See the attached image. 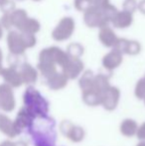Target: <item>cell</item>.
Listing matches in <instances>:
<instances>
[{"instance_id":"d6a6232c","label":"cell","mask_w":145,"mask_h":146,"mask_svg":"<svg viewBox=\"0 0 145 146\" xmlns=\"http://www.w3.org/2000/svg\"><path fill=\"white\" fill-rule=\"evenodd\" d=\"M137 8L141 13L145 14V0H141L139 3L137 4Z\"/></svg>"},{"instance_id":"2e32d148","label":"cell","mask_w":145,"mask_h":146,"mask_svg":"<svg viewBox=\"0 0 145 146\" xmlns=\"http://www.w3.org/2000/svg\"><path fill=\"white\" fill-rule=\"evenodd\" d=\"M99 39L101 42V44L105 45V47H109V48H110V47L113 48L118 40L116 34L109 26L101 28V31H99Z\"/></svg>"},{"instance_id":"7a4b0ae2","label":"cell","mask_w":145,"mask_h":146,"mask_svg":"<svg viewBox=\"0 0 145 146\" xmlns=\"http://www.w3.org/2000/svg\"><path fill=\"white\" fill-rule=\"evenodd\" d=\"M70 57L66 52L61 50L57 47H49L42 50L39 54V63L43 65H52V66H60L63 68Z\"/></svg>"},{"instance_id":"f1b7e54d","label":"cell","mask_w":145,"mask_h":146,"mask_svg":"<svg viewBox=\"0 0 145 146\" xmlns=\"http://www.w3.org/2000/svg\"><path fill=\"white\" fill-rule=\"evenodd\" d=\"M123 8L124 11L132 14L137 8V3H136L135 0H125L123 3Z\"/></svg>"},{"instance_id":"836d02e7","label":"cell","mask_w":145,"mask_h":146,"mask_svg":"<svg viewBox=\"0 0 145 146\" xmlns=\"http://www.w3.org/2000/svg\"><path fill=\"white\" fill-rule=\"evenodd\" d=\"M2 62H3V52H2V49L0 48V75H1L2 71H3V66H2Z\"/></svg>"},{"instance_id":"44dd1931","label":"cell","mask_w":145,"mask_h":146,"mask_svg":"<svg viewBox=\"0 0 145 146\" xmlns=\"http://www.w3.org/2000/svg\"><path fill=\"white\" fill-rule=\"evenodd\" d=\"M83 100L89 106H97L101 104V94L93 88L83 92Z\"/></svg>"},{"instance_id":"1f68e13d","label":"cell","mask_w":145,"mask_h":146,"mask_svg":"<svg viewBox=\"0 0 145 146\" xmlns=\"http://www.w3.org/2000/svg\"><path fill=\"white\" fill-rule=\"evenodd\" d=\"M0 146H28V145L24 141H16V142H13V141H10V140H5L0 143Z\"/></svg>"},{"instance_id":"83f0119b","label":"cell","mask_w":145,"mask_h":146,"mask_svg":"<svg viewBox=\"0 0 145 146\" xmlns=\"http://www.w3.org/2000/svg\"><path fill=\"white\" fill-rule=\"evenodd\" d=\"M22 37H23L24 43L26 45V48H33L36 45L37 40H36V36L33 34H28V33H21Z\"/></svg>"},{"instance_id":"6da1fadb","label":"cell","mask_w":145,"mask_h":146,"mask_svg":"<svg viewBox=\"0 0 145 146\" xmlns=\"http://www.w3.org/2000/svg\"><path fill=\"white\" fill-rule=\"evenodd\" d=\"M24 108L35 115V117H43L49 111V104L44 96L34 87L30 86L26 88L23 96Z\"/></svg>"},{"instance_id":"3957f363","label":"cell","mask_w":145,"mask_h":146,"mask_svg":"<svg viewBox=\"0 0 145 146\" xmlns=\"http://www.w3.org/2000/svg\"><path fill=\"white\" fill-rule=\"evenodd\" d=\"M6 42H7V47L10 54L15 57L22 56L27 50L21 32L17 30H11L8 32Z\"/></svg>"},{"instance_id":"9a60e30c","label":"cell","mask_w":145,"mask_h":146,"mask_svg":"<svg viewBox=\"0 0 145 146\" xmlns=\"http://www.w3.org/2000/svg\"><path fill=\"white\" fill-rule=\"evenodd\" d=\"M20 75L23 84L26 85H33L38 80V71L28 63H23L20 66Z\"/></svg>"},{"instance_id":"e575fe53","label":"cell","mask_w":145,"mask_h":146,"mask_svg":"<svg viewBox=\"0 0 145 146\" xmlns=\"http://www.w3.org/2000/svg\"><path fill=\"white\" fill-rule=\"evenodd\" d=\"M3 33H4V29H3V27H2L1 24H0V40H1L2 37H3Z\"/></svg>"},{"instance_id":"74e56055","label":"cell","mask_w":145,"mask_h":146,"mask_svg":"<svg viewBox=\"0 0 145 146\" xmlns=\"http://www.w3.org/2000/svg\"><path fill=\"white\" fill-rule=\"evenodd\" d=\"M33 1H40V0H33Z\"/></svg>"},{"instance_id":"5b68a950","label":"cell","mask_w":145,"mask_h":146,"mask_svg":"<svg viewBox=\"0 0 145 146\" xmlns=\"http://www.w3.org/2000/svg\"><path fill=\"white\" fill-rule=\"evenodd\" d=\"M75 31V21L72 17H64L52 32V37L56 41H65L73 35Z\"/></svg>"},{"instance_id":"277c9868","label":"cell","mask_w":145,"mask_h":146,"mask_svg":"<svg viewBox=\"0 0 145 146\" xmlns=\"http://www.w3.org/2000/svg\"><path fill=\"white\" fill-rule=\"evenodd\" d=\"M60 131L72 142L79 143L85 139V131L83 127L73 124L70 120H63L60 124Z\"/></svg>"},{"instance_id":"ac0fdd59","label":"cell","mask_w":145,"mask_h":146,"mask_svg":"<svg viewBox=\"0 0 145 146\" xmlns=\"http://www.w3.org/2000/svg\"><path fill=\"white\" fill-rule=\"evenodd\" d=\"M133 18L132 14L126 11H117L113 19L111 20L112 24L115 28H127L132 24Z\"/></svg>"},{"instance_id":"603a6c76","label":"cell","mask_w":145,"mask_h":146,"mask_svg":"<svg viewBox=\"0 0 145 146\" xmlns=\"http://www.w3.org/2000/svg\"><path fill=\"white\" fill-rule=\"evenodd\" d=\"M40 28H41V25L38 20L35 19V18L28 17L27 20L25 21V23L22 25V27L18 31L21 33H28V34L35 35L36 33H38L39 31H40Z\"/></svg>"},{"instance_id":"f546056e","label":"cell","mask_w":145,"mask_h":146,"mask_svg":"<svg viewBox=\"0 0 145 146\" xmlns=\"http://www.w3.org/2000/svg\"><path fill=\"white\" fill-rule=\"evenodd\" d=\"M109 0H95L93 3V6L97 9L103 10L105 8H107L109 5Z\"/></svg>"},{"instance_id":"9c48e42d","label":"cell","mask_w":145,"mask_h":146,"mask_svg":"<svg viewBox=\"0 0 145 146\" xmlns=\"http://www.w3.org/2000/svg\"><path fill=\"white\" fill-rule=\"evenodd\" d=\"M0 76L3 79L4 84L10 86L12 88H19L23 85L20 72L15 66H10L8 68H4Z\"/></svg>"},{"instance_id":"d4e9b609","label":"cell","mask_w":145,"mask_h":146,"mask_svg":"<svg viewBox=\"0 0 145 146\" xmlns=\"http://www.w3.org/2000/svg\"><path fill=\"white\" fill-rule=\"evenodd\" d=\"M66 53L70 58L79 59V57L83 54V47L79 43H72L69 45Z\"/></svg>"},{"instance_id":"5bb4252c","label":"cell","mask_w":145,"mask_h":146,"mask_svg":"<svg viewBox=\"0 0 145 146\" xmlns=\"http://www.w3.org/2000/svg\"><path fill=\"white\" fill-rule=\"evenodd\" d=\"M122 54L119 51L112 49L109 53H107L103 59V66L107 71H113L120 66L122 63Z\"/></svg>"},{"instance_id":"ffe728a7","label":"cell","mask_w":145,"mask_h":146,"mask_svg":"<svg viewBox=\"0 0 145 146\" xmlns=\"http://www.w3.org/2000/svg\"><path fill=\"white\" fill-rule=\"evenodd\" d=\"M138 129V124L134 119L125 118L121 121L119 125V130L122 135L125 137H132L136 135Z\"/></svg>"},{"instance_id":"8d00e7d4","label":"cell","mask_w":145,"mask_h":146,"mask_svg":"<svg viewBox=\"0 0 145 146\" xmlns=\"http://www.w3.org/2000/svg\"><path fill=\"white\" fill-rule=\"evenodd\" d=\"M17 1H24V0H17Z\"/></svg>"},{"instance_id":"8992f818","label":"cell","mask_w":145,"mask_h":146,"mask_svg":"<svg viewBox=\"0 0 145 146\" xmlns=\"http://www.w3.org/2000/svg\"><path fill=\"white\" fill-rule=\"evenodd\" d=\"M83 19L85 22L89 27H99L103 28L107 26L109 24V20L105 18V14H103V10L97 9V8L89 7V9H87L85 11V15H83Z\"/></svg>"},{"instance_id":"8fae6325","label":"cell","mask_w":145,"mask_h":146,"mask_svg":"<svg viewBox=\"0 0 145 146\" xmlns=\"http://www.w3.org/2000/svg\"><path fill=\"white\" fill-rule=\"evenodd\" d=\"M113 49L119 51L121 54L137 55L141 50V46L138 42L126 39H118Z\"/></svg>"},{"instance_id":"7402d4cb","label":"cell","mask_w":145,"mask_h":146,"mask_svg":"<svg viewBox=\"0 0 145 146\" xmlns=\"http://www.w3.org/2000/svg\"><path fill=\"white\" fill-rule=\"evenodd\" d=\"M109 87H110L109 79L107 76L103 75V74H99V75L95 76V78H93V90H97L101 94H103V92H105Z\"/></svg>"},{"instance_id":"4fadbf2b","label":"cell","mask_w":145,"mask_h":146,"mask_svg":"<svg viewBox=\"0 0 145 146\" xmlns=\"http://www.w3.org/2000/svg\"><path fill=\"white\" fill-rule=\"evenodd\" d=\"M0 131L9 138H14L21 133V131L16 126L14 120L3 113H0Z\"/></svg>"},{"instance_id":"ab89813d","label":"cell","mask_w":145,"mask_h":146,"mask_svg":"<svg viewBox=\"0 0 145 146\" xmlns=\"http://www.w3.org/2000/svg\"><path fill=\"white\" fill-rule=\"evenodd\" d=\"M144 78H145V77H144Z\"/></svg>"},{"instance_id":"484cf974","label":"cell","mask_w":145,"mask_h":146,"mask_svg":"<svg viewBox=\"0 0 145 146\" xmlns=\"http://www.w3.org/2000/svg\"><path fill=\"white\" fill-rule=\"evenodd\" d=\"M134 94L138 100H144L145 98V78H142L136 83L134 88Z\"/></svg>"},{"instance_id":"30bf717a","label":"cell","mask_w":145,"mask_h":146,"mask_svg":"<svg viewBox=\"0 0 145 146\" xmlns=\"http://www.w3.org/2000/svg\"><path fill=\"white\" fill-rule=\"evenodd\" d=\"M83 71V63L79 59L69 58L66 65L62 68V73L68 78V80L77 79Z\"/></svg>"},{"instance_id":"e0dca14e","label":"cell","mask_w":145,"mask_h":146,"mask_svg":"<svg viewBox=\"0 0 145 146\" xmlns=\"http://www.w3.org/2000/svg\"><path fill=\"white\" fill-rule=\"evenodd\" d=\"M47 80V86L49 88L53 90H62L68 85V78L64 75L63 73H55L53 76L48 78Z\"/></svg>"},{"instance_id":"52a82bcc","label":"cell","mask_w":145,"mask_h":146,"mask_svg":"<svg viewBox=\"0 0 145 146\" xmlns=\"http://www.w3.org/2000/svg\"><path fill=\"white\" fill-rule=\"evenodd\" d=\"M16 106L14 90L6 84L0 85V108L5 112H11Z\"/></svg>"},{"instance_id":"cb8c5ba5","label":"cell","mask_w":145,"mask_h":146,"mask_svg":"<svg viewBox=\"0 0 145 146\" xmlns=\"http://www.w3.org/2000/svg\"><path fill=\"white\" fill-rule=\"evenodd\" d=\"M93 78H95V75L91 71H85L81 74L79 81V86L81 90V92L93 88Z\"/></svg>"},{"instance_id":"4dcf8cb0","label":"cell","mask_w":145,"mask_h":146,"mask_svg":"<svg viewBox=\"0 0 145 146\" xmlns=\"http://www.w3.org/2000/svg\"><path fill=\"white\" fill-rule=\"evenodd\" d=\"M136 136L139 140L145 141V122H143L142 124L138 125V129L137 132H136Z\"/></svg>"},{"instance_id":"d6986e66","label":"cell","mask_w":145,"mask_h":146,"mask_svg":"<svg viewBox=\"0 0 145 146\" xmlns=\"http://www.w3.org/2000/svg\"><path fill=\"white\" fill-rule=\"evenodd\" d=\"M10 22H11L12 28H15L16 30H20L25 21L28 18V14L26 10L24 9H15L9 13Z\"/></svg>"},{"instance_id":"f35d334b","label":"cell","mask_w":145,"mask_h":146,"mask_svg":"<svg viewBox=\"0 0 145 146\" xmlns=\"http://www.w3.org/2000/svg\"><path fill=\"white\" fill-rule=\"evenodd\" d=\"M144 104H145V98H144Z\"/></svg>"},{"instance_id":"4316f807","label":"cell","mask_w":145,"mask_h":146,"mask_svg":"<svg viewBox=\"0 0 145 146\" xmlns=\"http://www.w3.org/2000/svg\"><path fill=\"white\" fill-rule=\"evenodd\" d=\"M95 0H75V7L79 11H85L89 7L93 6V3Z\"/></svg>"},{"instance_id":"ba28073f","label":"cell","mask_w":145,"mask_h":146,"mask_svg":"<svg viewBox=\"0 0 145 146\" xmlns=\"http://www.w3.org/2000/svg\"><path fill=\"white\" fill-rule=\"evenodd\" d=\"M120 100V90L118 88L110 86L103 94H101V106L109 111L114 110L118 106V102Z\"/></svg>"},{"instance_id":"7c38bea8","label":"cell","mask_w":145,"mask_h":146,"mask_svg":"<svg viewBox=\"0 0 145 146\" xmlns=\"http://www.w3.org/2000/svg\"><path fill=\"white\" fill-rule=\"evenodd\" d=\"M35 118V115L31 111H29L26 108H22L17 113L14 122H15L17 128L20 131H22L25 128H31Z\"/></svg>"},{"instance_id":"d590c367","label":"cell","mask_w":145,"mask_h":146,"mask_svg":"<svg viewBox=\"0 0 145 146\" xmlns=\"http://www.w3.org/2000/svg\"><path fill=\"white\" fill-rule=\"evenodd\" d=\"M136 146H145V141H141V142H139Z\"/></svg>"}]
</instances>
